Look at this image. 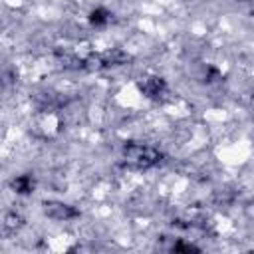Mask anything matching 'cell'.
I'll use <instances>...</instances> for the list:
<instances>
[{
	"label": "cell",
	"mask_w": 254,
	"mask_h": 254,
	"mask_svg": "<svg viewBox=\"0 0 254 254\" xmlns=\"http://www.w3.org/2000/svg\"><path fill=\"white\" fill-rule=\"evenodd\" d=\"M123 155H125L131 163H135V165H139V167H153V165H157V163L161 161V153H159L157 149L147 147V145H139V143H129V145H125V147H123Z\"/></svg>",
	"instance_id": "cell-1"
},
{
	"label": "cell",
	"mask_w": 254,
	"mask_h": 254,
	"mask_svg": "<svg viewBox=\"0 0 254 254\" xmlns=\"http://www.w3.org/2000/svg\"><path fill=\"white\" fill-rule=\"evenodd\" d=\"M44 210L50 218H56V220H69V218H75L79 214L73 206L64 204V202H46Z\"/></svg>",
	"instance_id": "cell-2"
},
{
	"label": "cell",
	"mask_w": 254,
	"mask_h": 254,
	"mask_svg": "<svg viewBox=\"0 0 254 254\" xmlns=\"http://www.w3.org/2000/svg\"><path fill=\"white\" fill-rule=\"evenodd\" d=\"M141 89H143L145 95H149V97H157L159 93H163L165 83H163V79H159V77H149V79H145V81L141 83Z\"/></svg>",
	"instance_id": "cell-3"
},
{
	"label": "cell",
	"mask_w": 254,
	"mask_h": 254,
	"mask_svg": "<svg viewBox=\"0 0 254 254\" xmlns=\"http://www.w3.org/2000/svg\"><path fill=\"white\" fill-rule=\"evenodd\" d=\"M12 185H14V189H16L18 192H30V190L34 189V181H32V177H28V175L18 177Z\"/></svg>",
	"instance_id": "cell-4"
},
{
	"label": "cell",
	"mask_w": 254,
	"mask_h": 254,
	"mask_svg": "<svg viewBox=\"0 0 254 254\" xmlns=\"http://www.w3.org/2000/svg\"><path fill=\"white\" fill-rule=\"evenodd\" d=\"M91 24H95V26H101V24H105L107 20H109V12L107 10H103V8H97V10H93L91 12Z\"/></svg>",
	"instance_id": "cell-5"
},
{
	"label": "cell",
	"mask_w": 254,
	"mask_h": 254,
	"mask_svg": "<svg viewBox=\"0 0 254 254\" xmlns=\"http://www.w3.org/2000/svg\"><path fill=\"white\" fill-rule=\"evenodd\" d=\"M175 250H194V246H190V244H177Z\"/></svg>",
	"instance_id": "cell-6"
}]
</instances>
